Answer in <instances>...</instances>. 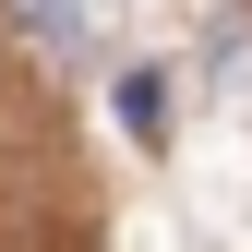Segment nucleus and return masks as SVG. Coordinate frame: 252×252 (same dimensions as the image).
Wrapping results in <instances>:
<instances>
[{
  "mask_svg": "<svg viewBox=\"0 0 252 252\" xmlns=\"http://www.w3.org/2000/svg\"><path fill=\"white\" fill-rule=\"evenodd\" d=\"M24 24H36L48 48H84V12H72V0H24Z\"/></svg>",
  "mask_w": 252,
  "mask_h": 252,
  "instance_id": "nucleus-2",
  "label": "nucleus"
},
{
  "mask_svg": "<svg viewBox=\"0 0 252 252\" xmlns=\"http://www.w3.org/2000/svg\"><path fill=\"white\" fill-rule=\"evenodd\" d=\"M120 120L132 144H168V72H120Z\"/></svg>",
  "mask_w": 252,
  "mask_h": 252,
  "instance_id": "nucleus-1",
  "label": "nucleus"
}]
</instances>
